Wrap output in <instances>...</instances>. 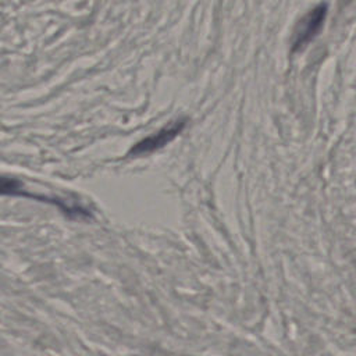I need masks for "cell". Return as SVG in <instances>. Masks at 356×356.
I'll return each mask as SVG.
<instances>
[{"label": "cell", "mask_w": 356, "mask_h": 356, "mask_svg": "<svg viewBox=\"0 0 356 356\" xmlns=\"http://www.w3.org/2000/svg\"><path fill=\"white\" fill-rule=\"evenodd\" d=\"M0 195L1 196H18V197H28V199H35L43 203L54 204L57 206L67 217L70 218H81V217H90L89 210H86L81 204H70L65 203L63 199L53 197V196H44V195H32L26 191H24V182L14 177H7L0 174Z\"/></svg>", "instance_id": "cell-1"}, {"label": "cell", "mask_w": 356, "mask_h": 356, "mask_svg": "<svg viewBox=\"0 0 356 356\" xmlns=\"http://www.w3.org/2000/svg\"><path fill=\"white\" fill-rule=\"evenodd\" d=\"M327 4L320 3L298 21L292 36V51H300L318 35L327 17Z\"/></svg>", "instance_id": "cell-2"}, {"label": "cell", "mask_w": 356, "mask_h": 356, "mask_svg": "<svg viewBox=\"0 0 356 356\" xmlns=\"http://www.w3.org/2000/svg\"><path fill=\"white\" fill-rule=\"evenodd\" d=\"M186 125L185 118H178L170 124H167L164 128L157 131L156 134L143 138L138 143H135L131 150L128 152L129 156H142L152 152H156L161 147H164L168 142H171Z\"/></svg>", "instance_id": "cell-3"}]
</instances>
